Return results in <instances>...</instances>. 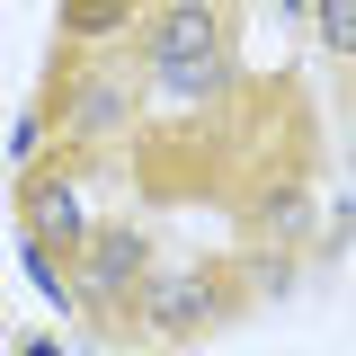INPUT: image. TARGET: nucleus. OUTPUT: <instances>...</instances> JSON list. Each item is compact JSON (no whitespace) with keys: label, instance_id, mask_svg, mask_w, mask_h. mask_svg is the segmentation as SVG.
Returning a JSON list of instances; mask_svg holds the SVG:
<instances>
[{"label":"nucleus","instance_id":"4","mask_svg":"<svg viewBox=\"0 0 356 356\" xmlns=\"http://www.w3.org/2000/svg\"><path fill=\"white\" fill-rule=\"evenodd\" d=\"M214 44H222V9L214 0H161V9L143 18V63H152V72L196 63V54H214Z\"/></svg>","mask_w":356,"mask_h":356},{"label":"nucleus","instance_id":"1","mask_svg":"<svg viewBox=\"0 0 356 356\" xmlns=\"http://www.w3.org/2000/svg\"><path fill=\"white\" fill-rule=\"evenodd\" d=\"M222 303H232V294H222L214 267H152V276L134 285L125 312L161 339V348H187V339H205V330L222 321Z\"/></svg>","mask_w":356,"mask_h":356},{"label":"nucleus","instance_id":"11","mask_svg":"<svg viewBox=\"0 0 356 356\" xmlns=\"http://www.w3.org/2000/svg\"><path fill=\"white\" fill-rule=\"evenodd\" d=\"M285 9H303V0H285Z\"/></svg>","mask_w":356,"mask_h":356},{"label":"nucleus","instance_id":"10","mask_svg":"<svg viewBox=\"0 0 356 356\" xmlns=\"http://www.w3.org/2000/svg\"><path fill=\"white\" fill-rule=\"evenodd\" d=\"M27 356H63V348H54V339H36V348H27Z\"/></svg>","mask_w":356,"mask_h":356},{"label":"nucleus","instance_id":"6","mask_svg":"<svg viewBox=\"0 0 356 356\" xmlns=\"http://www.w3.org/2000/svg\"><path fill=\"white\" fill-rule=\"evenodd\" d=\"M152 89H161V107H214L222 89H232V44L196 54V63H170V72H152Z\"/></svg>","mask_w":356,"mask_h":356},{"label":"nucleus","instance_id":"9","mask_svg":"<svg viewBox=\"0 0 356 356\" xmlns=\"http://www.w3.org/2000/svg\"><path fill=\"white\" fill-rule=\"evenodd\" d=\"M36 143H44V116H36V107H27V116L9 125V161H36Z\"/></svg>","mask_w":356,"mask_h":356},{"label":"nucleus","instance_id":"3","mask_svg":"<svg viewBox=\"0 0 356 356\" xmlns=\"http://www.w3.org/2000/svg\"><path fill=\"white\" fill-rule=\"evenodd\" d=\"M152 276V250H143V232H89L81 250H72V294L81 303H134V285Z\"/></svg>","mask_w":356,"mask_h":356},{"label":"nucleus","instance_id":"7","mask_svg":"<svg viewBox=\"0 0 356 356\" xmlns=\"http://www.w3.org/2000/svg\"><path fill=\"white\" fill-rule=\"evenodd\" d=\"M125 27H134V0H63V36H81V44H107Z\"/></svg>","mask_w":356,"mask_h":356},{"label":"nucleus","instance_id":"8","mask_svg":"<svg viewBox=\"0 0 356 356\" xmlns=\"http://www.w3.org/2000/svg\"><path fill=\"white\" fill-rule=\"evenodd\" d=\"M321 44L339 63H356V0H321Z\"/></svg>","mask_w":356,"mask_h":356},{"label":"nucleus","instance_id":"2","mask_svg":"<svg viewBox=\"0 0 356 356\" xmlns=\"http://www.w3.org/2000/svg\"><path fill=\"white\" fill-rule=\"evenodd\" d=\"M54 125L72 134V143H107V134H125V125H134V81L116 72V63H81V72L63 81Z\"/></svg>","mask_w":356,"mask_h":356},{"label":"nucleus","instance_id":"5","mask_svg":"<svg viewBox=\"0 0 356 356\" xmlns=\"http://www.w3.org/2000/svg\"><path fill=\"white\" fill-rule=\"evenodd\" d=\"M27 241L63 250V259L89 241V205H81V187H72V178H27Z\"/></svg>","mask_w":356,"mask_h":356}]
</instances>
